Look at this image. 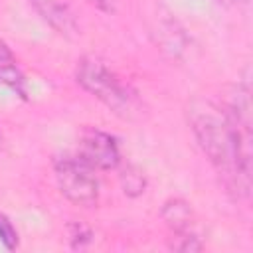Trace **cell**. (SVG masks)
<instances>
[{"mask_svg":"<svg viewBox=\"0 0 253 253\" xmlns=\"http://www.w3.org/2000/svg\"><path fill=\"white\" fill-rule=\"evenodd\" d=\"M188 119L227 190L237 198H247L251 192V109H225L213 101L196 99L188 109Z\"/></svg>","mask_w":253,"mask_h":253,"instance_id":"cell-1","label":"cell"},{"mask_svg":"<svg viewBox=\"0 0 253 253\" xmlns=\"http://www.w3.org/2000/svg\"><path fill=\"white\" fill-rule=\"evenodd\" d=\"M75 77L85 91L105 103L113 113L125 119H132L140 113V101L136 93L125 81H121V77L103 59L95 55L81 57Z\"/></svg>","mask_w":253,"mask_h":253,"instance_id":"cell-2","label":"cell"},{"mask_svg":"<svg viewBox=\"0 0 253 253\" xmlns=\"http://www.w3.org/2000/svg\"><path fill=\"white\" fill-rule=\"evenodd\" d=\"M53 172L59 192L77 206H95L99 200V182L93 168L79 156H61L53 160Z\"/></svg>","mask_w":253,"mask_h":253,"instance_id":"cell-3","label":"cell"},{"mask_svg":"<svg viewBox=\"0 0 253 253\" xmlns=\"http://www.w3.org/2000/svg\"><path fill=\"white\" fill-rule=\"evenodd\" d=\"M77 156L93 170H113L121 162V150L115 136L99 128H85L81 132Z\"/></svg>","mask_w":253,"mask_h":253,"instance_id":"cell-4","label":"cell"},{"mask_svg":"<svg viewBox=\"0 0 253 253\" xmlns=\"http://www.w3.org/2000/svg\"><path fill=\"white\" fill-rule=\"evenodd\" d=\"M30 2L55 32L67 38L77 34L79 26L67 0H30Z\"/></svg>","mask_w":253,"mask_h":253,"instance_id":"cell-5","label":"cell"},{"mask_svg":"<svg viewBox=\"0 0 253 253\" xmlns=\"http://www.w3.org/2000/svg\"><path fill=\"white\" fill-rule=\"evenodd\" d=\"M160 217L174 235L194 231V210L182 198H170L160 210Z\"/></svg>","mask_w":253,"mask_h":253,"instance_id":"cell-6","label":"cell"},{"mask_svg":"<svg viewBox=\"0 0 253 253\" xmlns=\"http://www.w3.org/2000/svg\"><path fill=\"white\" fill-rule=\"evenodd\" d=\"M121 184H123V190L126 196H140L146 188V178H144V172L140 168H136L134 164H126L123 170H121Z\"/></svg>","mask_w":253,"mask_h":253,"instance_id":"cell-7","label":"cell"},{"mask_svg":"<svg viewBox=\"0 0 253 253\" xmlns=\"http://www.w3.org/2000/svg\"><path fill=\"white\" fill-rule=\"evenodd\" d=\"M0 85L10 87V89L16 91L20 97H26L24 75L18 71V67L14 65V61H4V63H0Z\"/></svg>","mask_w":253,"mask_h":253,"instance_id":"cell-8","label":"cell"},{"mask_svg":"<svg viewBox=\"0 0 253 253\" xmlns=\"http://www.w3.org/2000/svg\"><path fill=\"white\" fill-rule=\"evenodd\" d=\"M67 229H69V241H71L73 249H83L85 245H89L93 233L83 221H71L67 225Z\"/></svg>","mask_w":253,"mask_h":253,"instance_id":"cell-9","label":"cell"},{"mask_svg":"<svg viewBox=\"0 0 253 253\" xmlns=\"http://www.w3.org/2000/svg\"><path fill=\"white\" fill-rule=\"evenodd\" d=\"M170 247L176 251H200L202 243H200V237L196 235V231H190V233L174 235V241L170 243Z\"/></svg>","mask_w":253,"mask_h":253,"instance_id":"cell-10","label":"cell"},{"mask_svg":"<svg viewBox=\"0 0 253 253\" xmlns=\"http://www.w3.org/2000/svg\"><path fill=\"white\" fill-rule=\"evenodd\" d=\"M0 241L4 243L6 249H16L18 247V231L4 213H0Z\"/></svg>","mask_w":253,"mask_h":253,"instance_id":"cell-11","label":"cell"},{"mask_svg":"<svg viewBox=\"0 0 253 253\" xmlns=\"http://www.w3.org/2000/svg\"><path fill=\"white\" fill-rule=\"evenodd\" d=\"M4 61H14V55H12L10 47L0 40V63H4Z\"/></svg>","mask_w":253,"mask_h":253,"instance_id":"cell-12","label":"cell"},{"mask_svg":"<svg viewBox=\"0 0 253 253\" xmlns=\"http://www.w3.org/2000/svg\"><path fill=\"white\" fill-rule=\"evenodd\" d=\"M221 6H225V8H237V6H241V4H245V0H217Z\"/></svg>","mask_w":253,"mask_h":253,"instance_id":"cell-13","label":"cell"},{"mask_svg":"<svg viewBox=\"0 0 253 253\" xmlns=\"http://www.w3.org/2000/svg\"><path fill=\"white\" fill-rule=\"evenodd\" d=\"M95 2L99 4V8H103V10H107V12H111L113 6H115V0H95Z\"/></svg>","mask_w":253,"mask_h":253,"instance_id":"cell-14","label":"cell"}]
</instances>
